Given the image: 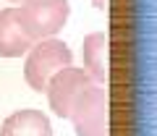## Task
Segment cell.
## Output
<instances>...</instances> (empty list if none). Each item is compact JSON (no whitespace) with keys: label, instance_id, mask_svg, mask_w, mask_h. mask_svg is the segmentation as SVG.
<instances>
[{"label":"cell","instance_id":"8","mask_svg":"<svg viewBox=\"0 0 157 136\" xmlns=\"http://www.w3.org/2000/svg\"><path fill=\"white\" fill-rule=\"evenodd\" d=\"M92 6H94L97 11H107V6H110V0H92Z\"/></svg>","mask_w":157,"mask_h":136},{"label":"cell","instance_id":"7","mask_svg":"<svg viewBox=\"0 0 157 136\" xmlns=\"http://www.w3.org/2000/svg\"><path fill=\"white\" fill-rule=\"evenodd\" d=\"M0 136H52V126L39 110H18L3 120Z\"/></svg>","mask_w":157,"mask_h":136},{"label":"cell","instance_id":"1","mask_svg":"<svg viewBox=\"0 0 157 136\" xmlns=\"http://www.w3.org/2000/svg\"><path fill=\"white\" fill-rule=\"evenodd\" d=\"M71 60H73V52L63 40H55V37L39 40V42H34L32 50L26 52L24 79H26V84L32 86L34 92H45L47 81H50L58 71L68 68Z\"/></svg>","mask_w":157,"mask_h":136},{"label":"cell","instance_id":"2","mask_svg":"<svg viewBox=\"0 0 157 136\" xmlns=\"http://www.w3.org/2000/svg\"><path fill=\"white\" fill-rule=\"evenodd\" d=\"M68 13H71L68 0H21L16 16L32 42H39L55 37L66 26Z\"/></svg>","mask_w":157,"mask_h":136},{"label":"cell","instance_id":"3","mask_svg":"<svg viewBox=\"0 0 157 136\" xmlns=\"http://www.w3.org/2000/svg\"><path fill=\"white\" fill-rule=\"evenodd\" d=\"M110 102H107L105 86L92 84L84 94L76 100L68 118L78 136H107L110 131Z\"/></svg>","mask_w":157,"mask_h":136},{"label":"cell","instance_id":"5","mask_svg":"<svg viewBox=\"0 0 157 136\" xmlns=\"http://www.w3.org/2000/svg\"><path fill=\"white\" fill-rule=\"evenodd\" d=\"M84 74L97 86L107 84L110 76V47L105 32H92L84 37Z\"/></svg>","mask_w":157,"mask_h":136},{"label":"cell","instance_id":"4","mask_svg":"<svg viewBox=\"0 0 157 136\" xmlns=\"http://www.w3.org/2000/svg\"><path fill=\"white\" fill-rule=\"evenodd\" d=\"M94 81L84 74V68H63L47 81L45 92H47V102H50V110L58 115V118H68L71 108L76 105V100L84 94Z\"/></svg>","mask_w":157,"mask_h":136},{"label":"cell","instance_id":"6","mask_svg":"<svg viewBox=\"0 0 157 136\" xmlns=\"http://www.w3.org/2000/svg\"><path fill=\"white\" fill-rule=\"evenodd\" d=\"M32 37L18 24L16 8L0 11V58H18L32 50Z\"/></svg>","mask_w":157,"mask_h":136}]
</instances>
